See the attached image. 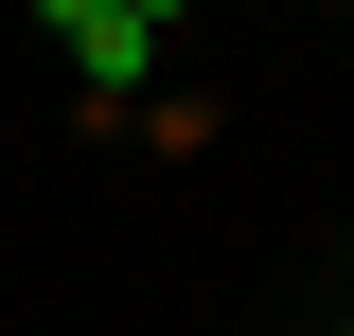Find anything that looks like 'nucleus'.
Masks as SVG:
<instances>
[{
  "label": "nucleus",
  "mask_w": 354,
  "mask_h": 336,
  "mask_svg": "<svg viewBox=\"0 0 354 336\" xmlns=\"http://www.w3.org/2000/svg\"><path fill=\"white\" fill-rule=\"evenodd\" d=\"M106 18H142V36H177V18H195V0H106Z\"/></svg>",
  "instance_id": "2"
},
{
  "label": "nucleus",
  "mask_w": 354,
  "mask_h": 336,
  "mask_svg": "<svg viewBox=\"0 0 354 336\" xmlns=\"http://www.w3.org/2000/svg\"><path fill=\"white\" fill-rule=\"evenodd\" d=\"M36 18L71 36V71H88V88H142V71H160V36H142V18H106V0H36Z\"/></svg>",
  "instance_id": "1"
}]
</instances>
